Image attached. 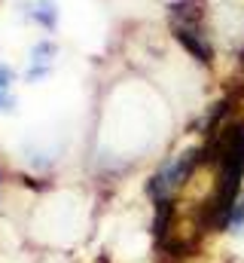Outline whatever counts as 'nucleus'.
<instances>
[{
    "label": "nucleus",
    "mask_w": 244,
    "mask_h": 263,
    "mask_svg": "<svg viewBox=\"0 0 244 263\" xmlns=\"http://www.w3.org/2000/svg\"><path fill=\"white\" fill-rule=\"evenodd\" d=\"M0 181H3V175H0Z\"/></svg>",
    "instance_id": "0eeeda50"
},
{
    "label": "nucleus",
    "mask_w": 244,
    "mask_h": 263,
    "mask_svg": "<svg viewBox=\"0 0 244 263\" xmlns=\"http://www.w3.org/2000/svg\"><path fill=\"white\" fill-rule=\"evenodd\" d=\"M201 162H205V144H201V147L180 150L177 156H171V159L147 181V193L153 199V205H159V202H174V196L192 181V175L198 172Z\"/></svg>",
    "instance_id": "f03ea898"
},
{
    "label": "nucleus",
    "mask_w": 244,
    "mask_h": 263,
    "mask_svg": "<svg viewBox=\"0 0 244 263\" xmlns=\"http://www.w3.org/2000/svg\"><path fill=\"white\" fill-rule=\"evenodd\" d=\"M15 92L12 89H6V86H0V114H12L15 110Z\"/></svg>",
    "instance_id": "423d86ee"
},
{
    "label": "nucleus",
    "mask_w": 244,
    "mask_h": 263,
    "mask_svg": "<svg viewBox=\"0 0 244 263\" xmlns=\"http://www.w3.org/2000/svg\"><path fill=\"white\" fill-rule=\"evenodd\" d=\"M226 227H229L232 233H241L244 230V196L235 199V205H232V211H229V217H226Z\"/></svg>",
    "instance_id": "39448f33"
},
{
    "label": "nucleus",
    "mask_w": 244,
    "mask_h": 263,
    "mask_svg": "<svg viewBox=\"0 0 244 263\" xmlns=\"http://www.w3.org/2000/svg\"><path fill=\"white\" fill-rule=\"evenodd\" d=\"M28 18L37 22V25L46 28V31H55V28H58V3H55V0H31Z\"/></svg>",
    "instance_id": "20e7f679"
},
{
    "label": "nucleus",
    "mask_w": 244,
    "mask_h": 263,
    "mask_svg": "<svg viewBox=\"0 0 244 263\" xmlns=\"http://www.w3.org/2000/svg\"><path fill=\"white\" fill-rule=\"evenodd\" d=\"M55 59H58V46L52 40H40L31 46V55H28V83H40L43 77H49L55 70Z\"/></svg>",
    "instance_id": "7ed1b4c3"
},
{
    "label": "nucleus",
    "mask_w": 244,
    "mask_h": 263,
    "mask_svg": "<svg viewBox=\"0 0 244 263\" xmlns=\"http://www.w3.org/2000/svg\"><path fill=\"white\" fill-rule=\"evenodd\" d=\"M171 31L183 43L192 59L211 65L214 62V46L205 28V0H174L171 3Z\"/></svg>",
    "instance_id": "f257e3e1"
}]
</instances>
